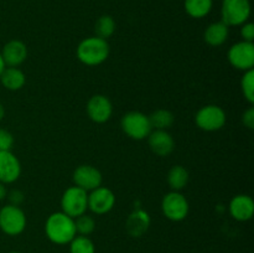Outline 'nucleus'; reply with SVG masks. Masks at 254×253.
Instances as JSON below:
<instances>
[{"label":"nucleus","mask_w":254,"mask_h":253,"mask_svg":"<svg viewBox=\"0 0 254 253\" xmlns=\"http://www.w3.org/2000/svg\"><path fill=\"white\" fill-rule=\"evenodd\" d=\"M150 216L146 211L136 208L126 221V230L131 237H141L150 227Z\"/></svg>","instance_id":"nucleus-17"},{"label":"nucleus","mask_w":254,"mask_h":253,"mask_svg":"<svg viewBox=\"0 0 254 253\" xmlns=\"http://www.w3.org/2000/svg\"><path fill=\"white\" fill-rule=\"evenodd\" d=\"M121 126L122 130L134 140H143L148 138L153 130L149 116L138 111H131L124 114L121 121Z\"/></svg>","instance_id":"nucleus-3"},{"label":"nucleus","mask_w":254,"mask_h":253,"mask_svg":"<svg viewBox=\"0 0 254 253\" xmlns=\"http://www.w3.org/2000/svg\"><path fill=\"white\" fill-rule=\"evenodd\" d=\"M45 233L55 245H68L77 236L74 218L62 211L51 213L45 222Z\"/></svg>","instance_id":"nucleus-1"},{"label":"nucleus","mask_w":254,"mask_h":253,"mask_svg":"<svg viewBox=\"0 0 254 253\" xmlns=\"http://www.w3.org/2000/svg\"><path fill=\"white\" fill-rule=\"evenodd\" d=\"M88 210V192L78 186L66 189L61 197V211L72 218L86 213Z\"/></svg>","instance_id":"nucleus-5"},{"label":"nucleus","mask_w":254,"mask_h":253,"mask_svg":"<svg viewBox=\"0 0 254 253\" xmlns=\"http://www.w3.org/2000/svg\"><path fill=\"white\" fill-rule=\"evenodd\" d=\"M14 145V136L6 129L0 128V151L11 150Z\"/></svg>","instance_id":"nucleus-27"},{"label":"nucleus","mask_w":254,"mask_h":253,"mask_svg":"<svg viewBox=\"0 0 254 253\" xmlns=\"http://www.w3.org/2000/svg\"><path fill=\"white\" fill-rule=\"evenodd\" d=\"M111 47L107 40L97 36L86 37L78 44L76 50L77 57L86 66H99L108 59Z\"/></svg>","instance_id":"nucleus-2"},{"label":"nucleus","mask_w":254,"mask_h":253,"mask_svg":"<svg viewBox=\"0 0 254 253\" xmlns=\"http://www.w3.org/2000/svg\"><path fill=\"white\" fill-rule=\"evenodd\" d=\"M74 226H76V232L79 236H89L96 230V221L92 216L83 213L74 218Z\"/></svg>","instance_id":"nucleus-25"},{"label":"nucleus","mask_w":254,"mask_h":253,"mask_svg":"<svg viewBox=\"0 0 254 253\" xmlns=\"http://www.w3.org/2000/svg\"><path fill=\"white\" fill-rule=\"evenodd\" d=\"M151 128L156 130H168L175 122V116L168 109H158L149 116Z\"/></svg>","instance_id":"nucleus-22"},{"label":"nucleus","mask_w":254,"mask_h":253,"mask_svg":"<svg viewBox=\"0 0 254 253\" xmlns=\"http://www.w3.org/2000/svg\"><path fill=\"white\" fill-rule=\"evenodd\" d=\"M161 211L168 220L180 222L188 217L190 205L180 191H170L161 200Z\"/></svg>","instance_id":"nucleus-7"},{"label":"nucleus","mask_w":254,"mask_h":253,"mask_svg":"<svg viewBox=\"0 0 254 253\" xmlns=\"http://www.w3.org/2000/svg\"><path fill=\"white\" fill-rule=\"evenodd\" d=\"M86 111L92 122L103 124L111 119L113 114V104L104 94H94L87 102Z\"/></svg>","instance_id":"nucleus-10"},{"label":"nucleus","mask_w":254,"mask_h":253,"mask_svg":"<svg viewBox=\"0 0 254 253\" xmlns=\"http://www.w3.org/2000/svg\"><path fill=\"white\" fill-rule=\"evenodd\" d=\"M72 179H73L74 185L83 189L87 192L102 186V181H103L101 171L92 165H79L73 171Z\"/></svg>","instance_id":"nucleus-12"},{"label":"nucleus","mask_w":254,"mask_h":253,"mask_svg":"<svg viewBox=\"0 0 254 253\" xmlns=\"http://www.w3.org/2000/svg\"><path fill=\"white\" fill-rule=\"evenodd\" d=\"M9 200H10V203H11V205L20 206L22 202H24L25 196H24V193H22V191L12 190V191H10V193H9Z\"/></svg>","instance_id":"nucleus-30"},{"label":"nucleus","mask_w":254,"mask_h":253,"mask_svg":"<svg viewBox=\"0 0 254 253\" xmlns=\"http://www.w3.org/2000/svg\"><path fill=\"white\" fill-rule=\"evenodd\" d=\"M251 15L250 0H222L221 21L227 26H241L248 21Z\"/></svg>","instance_id":"nucleus-6"},{"label":"nucleus","mask_w":254,"mask_h":253,"mask_svg":"<svg viewBox=\"0 0 254 253\" xmlns=\"http://www.w3.org/2000/svg\"><path fill=\"white\" fill-rule=\"evenodd\" d=\"M1 57L6 67H19L27 59V47L20 40H10L1 50Z\"/></svg>","instance_id":"nucleus-16"},{"label":"nucleus","mask_w":254,"mask_h":253,"mask_svg":"<svg viewBox=\"0 0 254 253\" xmlns=\"http://www.w3.org/2000/svg\"><path fill=\"white\" fill-rule=\"evenodd\" d=\"M241 37H242V41L247 42H253L254 40V25L252 22H245L243 25H241L240 30Z\"/></svg>","instance_id":"nucleus-28"},{"label":"nucleus","mask_w":254,"mask_h":253,"mask_svg":"<svg viewBox=\"0 0 254 253\" xmlns=\"http://www.w3.org/2000/svg\"><path fill=\"white\" fill-rule=\"evenodd\" d=\"M227 117L226 112L216 104L201 107L195 116V123L201 130L217 131L225 126Z\"/></svg>","instance_id":"nucleus-8"},{"label":"nucleus","mask_w":254,"mask_h":253,"mask_svg":"<svg viewBox=\"0 0 254 253\" xmlns=\"http://www.w3.org/2000/svg\"><path fill=\"white\" fill-rule=\"evenodd\" d=\"M116 205V195L111 189L99 186L88 193V210L96 215H106L113 210Z\"/></svg>","instance_id":"nucleus-11"},{"label":"nucleus","mask_w":254,"mask_h":253,"mask_svg":"<svg viewBox=\"0 0 254 253\" xmlns=\"http://www.w3.org/2000/svg\"><path fill=\"white\" fill-rule=\"evenodd\" d=\"M69 253H96V246L88 236H76L69 242Z\"/></svg>","instance_id":"nucleus-24"},{"label":"nucleus","mask_w":254,"mask_h":253,"mask_svg":"<svg viewBox=\"0 0 254 253\" xmlns=\"http://www.w3.org/2000/svg\"><path fill=\"white\" fill-rule=\"evenodd\" d=\"M10 253H20V252H16V251H14V252H10Z\"/></svg>","instance_id":"nucleus-34"},{"label":"nucleus","mask_w":254,"mask_h":253,"mask_svg":"<svg viewBox=\"0 0 254 253\" xmlns=\"http://www.w3.org/2000/svg\"><path fill=\"white\" fill-rule=\"evenodd\" d=\"M241 89H242L243 97L250 104L254 103V71L250 69L243 73L241 79Z\"/></svg>","instance_id":"nucleus-26"},{"label":"nucleus","mask_w":254,"mask_h":253,"mask_svg":"<svg viewBox=\"0 0 254 253\" xmlns=\"http://www.w3.org/2000/svg\"><path fill=\"white\" fill-rule=\"evenodd\" d=\"M185 11L193 19H202L210 14L212 9V0H185Z\"/></svg>","instance_id":"nucleus-21"},{"label":"nucleus","mask_w":254,"mask_h":253,"mask_svg":"<svg viewBox=\"0 0 254 253\" xmlns=\"http://www.w3.org/2000/svg\"><path fill=\"white\" fill-rule=\"evenodd\" d=\"M5 63H4V60H2V57H1V54H0V74L2 73V71H4V68H5Z\"/></svg>","instance_id":"nucleus-33"},{"label":"nucleus","mask_w":254,"mask_h":253,"mask_svg":"<svg viewBox=\"0 0 254 253\" xmlns=\"http://www.w3.org/2000/svg\"><path fill=\"white\" fill-rule=\"evenodd\" d=\"M230 215L240 222L250 221L254 215V201L250 195L240 193L236 195L228 205Z\"/></svg>","instance_id":"nucleus-15"},{"label":"nucleus","mask_w":254,"mask_h":253,"mask_svg":"<svg viewBox=\"0 0 254 253\" xmlns=\"http://www.w3.org/2000/svg\"><path fill=\"white\" fill-rule=\"evenodd\" d=\"M148 144L150 150L161 158L170 155L175 149V140L168 130H151L148 135Z\"/></svg>","instance_id":"nucleus-14"},{"label":"nucleus","mask_w":254,"mask_h":253,"mask_svg":"<svg viewBox=\"0 0 254 253\" xmlns=\"http://www.w3.org/2000/svg\"><path fill=\"white\" fill-rule=\"evenodd\" d=\"M26 215L20 206L9 203L0 208V230L7 236H19L26 228Z\"/></svg>","instance_id":"nucleus-4"},{"label":"nucleus","mask_w":254,"mask_h":253,"mask_svg":"<svg viewBox=\"0 0 254 253\" xmlns=\"http://www.w3.org/2000/svg\"><path fill=\"white\" fill-rule=\"evenodd\" d=\"M242 123L245 124V126H247L248 129L254 128V108L250 107L247 111H245V113L242 114Z\"/></svg>","instance_id":"nucleus-29"},{"label":"nucleus","mask_w":254,"mask_h":253,"mask_svg":"<svg viewBox=\"0 0 254 253\" xmlns=\"http://www.w3.org/2000/svg\"><path fill=\"white\" fill-rule=\"evenodd\" d=\"M230 36V26L222 21L212 22L206 27L203 32V40L212 47H218L225 44Z\"/></svg>","instance_id":"nucleus-18"},{"label":"nucleus","mask_w":254,"mask_h":253,"mask_svg":"<svg viewBox=\"0 0 254 253\" xmlns=\"http://www.w3.org/2000/svg\"><path fill=\"white\" fill-rule=\"evenodd\" d=\"M227 59L231 66L240 71H250L254 67V44L240 41L232 45L227 52Z\"/></svg>","instance_id":"nucleus-9"},{"label":"nucleus","mask_w":254,"mask_h":253,"mask_svg":"<svg viewBox=\"0 0 254 253\" xmlns=\"http://www.w3.org/2000/svg\"><path fill=\"white\" fill-rule=\"evenodd\" d=\"M94 32L97 37L108 40L116 32V21L113 17L109 15H102L101 17H98L94 25Z\"/></svg>","instance_id":"nucleus-23"},{"label":"nucleus","mask_w":254,"mask_h":253,"mask_svg":"<svg viewBox=\"0 0 254 253\" xmlns=\"http://www.w3.org/2000/svg\"><path fill=\"white\" fill-rule=\"evenodd\" d=\"M5 117V108L4 106H2V103L0 102V121H2V118Z\"/></svg>","instance_id":"nucleus-32"},{"label":"nucleus","mask_w":254,"mask_h":253,"mask_svg":"<svg viewBox=\"0 0 254 253\" xmlns=\"http://www.w3.org/2000/svg\"><path fill=\"white\" fill-rule=\"evenodd\" d=\"M7 196V190H6V186H5V184L0 183V201L4 200L5 197Z\"/></svg>","instance_id":"nucleus-31"},{"label":"nucleus","mask_w":254,"mask_h":253,"mask_svg":"<svg viewBox=\"0 0 254 253\" xmlns=\"http://www.w3.org/2000/svg\"><path fill=\"white\" fill-rule=\"evenodd\" d=\"M0 82L2 87L9 91H19L26 83V76L17 67H5L0 74Z\"/></svg>","instance_id":"nucleus-19"},{"label":"nucleus","mask_w":254,"mask_h":253,"mask_svg":"<svg viewBox=\"0 0 254 253\" xmlns=\"http://www.w3.org/2000/svg\"><path fill=\"white\" fill-rule=\"evenodd\" d=\"M21 175V164L11 150L0 151V183L12 184Z\"/></svg>","instance_id":"nucleus-13"},{"label":"nucleus","mask_w":254,"mask_h":253,"mask_svg":"<svg viewBox=\"0 0 254 253\" xmlns=\"http://www.w3.org/2000/svg\"><path fill=\"white\" fill-rule=\"evenodd\" d=\"M189 179H190L189 171L181 165H174L169 170L168 176H166V180H168L171 191L184 190L186 188V185H188Z\"/></svg>","instance_id":"nucleus-20"}]
</instances>
